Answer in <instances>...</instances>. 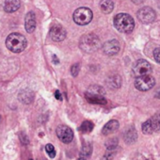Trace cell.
Segmentation results:
<instances>
[{
	"label": "cell",
	"mask_w": 160,
	"mask_h": 160,
	"mask_svg": "<svg viewBox=\"0 0 160 160\" xmlns=\"http://www.w3.org/2000/svg\"><path fill=\"white\" fill-rule=\"evenodd\" d=\"M6 46L12 53H20L27 48L28 42L24 35L20 33H12L6 39Z\"/></svg>",
	"instance_id": "1"
},
{
	"label": "cell",
	"mask_w": 160,
	"mask_h": 160,
	"mask_svg": "<svg viewBox=\"0 0 160 160\" xmlns=\"http://www.w3.org/2000/svg\"><path fill=\"white\" fill-rule=\"evenodd\" d=\"M114 27L122 33H130L135 28L133 17L127 13H119L114 17Z\"/></svg>",
	"instance_id": "2"
},
{
	"label": "cell",
	"mask_w": 160,
	"mask_h": 160,
	"mask_svg": "<svg viewBox=\"0 0 160 160\" xmlns=\"http://www.w3.org/2000/svg\"><path fill=\"white\" fill-rule=\"evenodd\" d=\"M79 46L82 51L91 54L99 49V47L101 46V42L97 35L93 33H89L81 37L79 42Z\"/></svg>",
	"instance_id": "3"
},
{
	"label": "cell",
	"mask_w": 160,
	"mask_h": 160,
	"mask_svg": "<svg viewBox=\"0 0 160 160\" xmlns=\"http://www.w3.org/2000/svg\"><path fill=\"white\" fill-rule=\"evenodd\" d=\"M93 14L92 10H90L89 8H78L74 11L72 18L75 24L79 25V26H86L88 24H90L92 20Z\"/></svg>",
	"instance_id": "4"
},
{
	"label": "cell",
	"mask_w": 160,
	"mask_h": 160,
	"mask_svg": "<svg viewBox=\"0 0 160 160\" xmlns=\"http://www.w3.org/2000/svg\"><path fill=\"white\" fill-rule=\"evenodd\" d=\"M155 84V79L152 74H145L138 76L135 80V87L140 92H147L153 88Z\"/></svg>",
	"instance_id": "5"
},
{
	"label": "cell",
	"mask_w": 160,
	"mask_h": 160,
	"mask_svg": "<svg viewBox=\"0 0 160 160\" xmlns=\"http://www.w3.org/2000/svg\"><path fill=\"white\" fill-rule=\"evenodd\" d=\"M152 65L145 59H138L133 67V72L136 77L145 74H152Z\"/></svg>",
	"instance_id": "6"
},
{
	"label": "cell",
	"mask_w": 160,
	"mask_h": 160,
	"mask_svg": "<svg viewBox=\"0 0 160 160\" xmlns=\"http://www.w3.org/2000/svg\"><path fill=\"white\" fill-rule=\"evenodd\" d=\"M137 16L141 23L151 24L155 20L156 14H155V12L152 9H151L150 7H144L138 11Z\"/></svg>",
	"instance_id": "7"
},
{
	"label": "cell",
	"mask_w": 160,
	"mask_h": 160,
	"mask_svg": "<svg viewBox=\"0 0 160 160\" xmlns=\"http://www.w3.org/2000/svg\"><path fill=\"white\" fill-rule=\"evenodd\" d=\"M57 136L59 138V140H61V142L68 144L70 142H72V138H73V132L72 130L67 126V125H58L57 130H56Z\"/></svg>",
	"instance_id": "8"
},
{
	"label": "cell",
	"mask_w": 160,
	"mask_h": 160,
	"mask_svg": "<svg viewBox=\"0 0 160 160\" xmlns=\"http://www.w3.org/2000/svg\"><path fill=\"white\" fill-rule=\"evenodd\" d=\"M50 37L55 42H61L66 38V30L59 24H54L50 28Z\"/></svg>",
	"instance_id": "9"
},
{
	"label": "cell",
	"mask_w": 160,
	"mask_h": 160,
	"mask_svg": "<svg viewBox=\"0 0 160 160\" xmlns=\"http://www.w3.org/2000/svg\"><path fill=\"white\" fill-rule=\"evenodd\" d=\"M103 48V52L107 55V56H114L117 55L121 49V45L120 42L113 39L110 41H108L107 42L104 43V45L102 46Z\"/></svg>",
	"instance_id": "10"
},
{
	"label": "cell",
	"mask_w": 160,
	"mask_h": 160,
	"mask_svg": "<svg viewBox=\"0 0 160 160\" xmlns=\"http://www.w3.org/2000/svg\"><path fill=\"white\" fill-rule=\"evenodd\" d=\"M25 28L27 32L32 33L36 28V15L33 12L27 13L25 18Z\"/></svg>",
	"instance_id": "11"
},
{
	"label": "cell",
	"mask_w": 160,
	"mask_h": 160,
	"mask_svg": "<svg viewBox=\"0 0 160 160\" xmlns=\"http://www.w3.org/2000/svg\"><path fill=\"white\" fill-rule=\"evenodd\" d=\"M85 98L86 100L91 103V104H94V105H107V99L104 97V95L102 94H97V93H91L86 92L85 93Z\"/></svg>",
	"instance_id": "12"
},
{
	"label": "cell",
	"mask_w": 160,
	"mask_h": 160,
	"mask_svg": "<svg viewBox=\"0 0 160 160\" xmlns=\"http://www.w3.org/2000/svg\"><path fill=\"white\" fill-rule=\"evenodd\" d=\"M137 138H138V134H137V131H136L135 127L131 126V127L127 128V130L123 134V139H124L125 143L133 144V143L136 142Z\"/></svg>",
	"instance_id": "13"
},
{
	"label": "cell",
	"mask_w": 160,
	"mask_h": 160,
	"mask_svg": "<svg viewBox=\"0 0 160 160\" xmlns=\"http://www.w3.org/2000/svg\"><path fill=\"white\" fill-rule=\"evenodd\" d=\"M119 126H120V123H119V122L117 120H111L108 122H107L106 125L103 127L102 133L105 136L112 134V133L116 132L119 129Z\"/></svg>",
	"instance_id": "14"
},
{
	"label": "cell",
	"mask_w": 160,
	"mask_h": 160,
	"mask_svg": "<svg viewBox=\"0 0 160 160\" xmlns=\"http://www.w3.org/2000/svg\"><path fill=\"white\" fill-rule=\"evenodd\" d=\"M34 92L30 90H23L22 92H20L19 95H18V98L19 100L26 104V105H28V104H31L34 100Z\"/></svg>",
	"instance_id": "15"
},
{
	"label": "cell",
	"mask_w": 160,
	"mask_h": 160,
	"mask_svg": "<svg viewBox=\"0 0 160 160\" xmlns=\"http://www.w3.org/2000/svg\"><path fill=\"white\" fill-rule=\"evenodd\" d=\"M21 6L20 0H5L4 2V11L8 13L16 12Z\"/></svg>",
	"instance_id": "16"
},
{
	"label": "cell",
	"mask_w": 160,
	"mask_h": 160,
	"mask_svg": "<svg viewBox=\"0 0 160 160\" xmlns=\"http://www.w3.org/2000/svg\"><path fill=\"white\" fill-rule=\"evenodd\" d=\"M108 85L111 89H119L122 86V78L119 74L111 75L108 78Z\"/></svg>",
	"instance_id": "17"
},
{
	"label": "cell",
	"mask_w": 160,
	"mask_h": 160,
	"mask_svg": "<svg viewBox=\"0 0 160 160\" xmlns=\"http://www.w3.org/2000/svg\"><path fill=\"white\" fill-rule=\"evenodd\" d=\"M100 9L104 13L108 14L114 10V3L112 0H101Z\"/></svg>",
	"instance_id": "18"
},
{
	"label": "cell",
	"mask_w": 160,
	"mask_h": 160,
	"mask_svg": "<svg viewBox=\"0 0 160 160\" xmlns=\"http://www.w3.org/2000/svg\"><path fill=\"white\" fill-rule=\"evenodd\" d=\"M93 127H94V125H93V123H92V122H90V121H85V122H82L81 125H80L79 131H80V132H82V133H84V134H89V133H91V132L93 130Z\"/></svg>",
	"instance_id": "19"
},
{
	"label": "cell",
	"mask_w": 160,
	"mask_h": 160,
	"mask_svg": "<svg viewBox=\"0 0 160 160\" xmlns=\"http://www.w3.org/2000/svg\"><path fill=\"white\" fill-rule=\"evenodd\" d=\"M150 120L152 122V124L154 132L160 131V111L157 112L155 115H153Z\"/></svg>",
	"instance_id": "20"
},
{
	"label": "cell",
	"mask_w": 160,
	"mask_h": 160,
	"mask_svg": "<svg viewBox=\"0 0 160 160\" xmlns=\"http://www.w3.org/2000/svg\"><path fill=\"white\" fill-rule=\"evenodd\" d=\"M141 129H142L143 134H146V135H150V134H152V133L154 132L153 127H152V122H151L150 119L147 120V121L142 124V128H141Z\"/></svg>",
	"instance_id": "21"
},
{
	"label": "cell",
	"mask_w": 160,
	"mask_h": 160,
	"mask_svg": "<svg viewBox=\"0 0 160 160\" xmlns=\"http://www.w3.org/2000/svg\"><path fill=\"white\" fill-rule=\"evenodd\" d=\"M118 143H119L118 138H109L108 140H107L105 145H106V147H107V149L108 151H113V150H115L117 148Z\"/></svg>",
	"instance_id": "22"
},
{
	"label": "cell",
	"mask_w": 160,
	"mask_h": 160,
	"mask_svg": "<svg viewBox=\"0 0 160 160\" xmlns=\"http://www.w3.org/2000/svg\"><path fill=\"white\" fill-rule=\"evenodd\" d=\"M87 92H91V93H97V94H102V95H105V90H104L102 87H100V86H97V85L91 86Z\"/></svg>",
	"instance_id": "23"
},
{
	"label": "cell",
	"mask_w": 160,
	"mask_h": 160,
	"mask_svg": "<svg viewBox=\"0 0 160 160\" xmlns=\"http://www.w3.org/2000/svg\"><path fill=\"white\" fill-rule=\"evenodd\" d=\"M92 152V147L91 144H83L82 151L80 152L81 156H90Z\"/></svg>",
	"instance_id": "24"
},
{
	"label": "cell",
	"mask_w": 160,
	"mask_h": 160,
	"mask_svg": "<svg viewBox=\"0 0 160 160\" xmlns=\"http://www.w3.org/2000/svg\"><path fill=\"white\" fill-rule=\"evenodd\" d=\"M45 151L51 158H54L56 156V151H55V148L52 144H47L45 146Z\"/></svg>",
	"instance_id": "25"
},
{
	"label": "cell",
	"mask_w": 160,
	"mask_h": 160,
	"mask_svg": "<svg viewBox=\"0 0 160 160\" xmlns=\"http://www.w3.org/2000/svg\"><path fill=\"white\" fill-rule=\"evenodd\" d=\"M79 70H80V65H79V63L73 64V65L71 67V74H72L73 77L77 76L78 73H79Z\"/></svg>",
	"instance_id": "26"
},
{
	"label": "cell",
	"mask_w": 160,
	"mask_h": 160,
	"mask_svg": "<svg viewBox=\"0 0 160 160\" xmlns=\"http://www.w3.org/2000/svg\"><path fill=\"white\" fill-rule=\"evenodd\" d=\"M19 138H20L21 142H22L24 145H27V144H28V143H29V139H28V136H27L25 133H23V132H22V133H20Z\"/></svg>",
	"instance_id": "27"
},
{
	"label": "cell",
	"mask_w": 160,
	"mask_h": 160,
	"mask_svg": "<svg viewBox=\"0 0 160 160\" xmlns=\"http://www.w3.org/2000/svg\"><path fill=\"white\" fill-rule=\"evenodd\" d=\"M114 158V152L112 151H108L105 153V155L101 158V160H113Z\"/></svg>",
	"instance_id": "28"
},
{
	"label": "cell",
	"mask_w": 160,
	"mask_h": 160,
	"mask_svg": "<svg viewBox=\"0 0 160 160\" xmlns=\"http://www.w3.org/2000/svg\"><path fill=\"white\" fill-rule=\"evenodd\" d=\"M152 54H153V58H154L155 61L160 64V47L155 48L153 50V53Z\"/></svg>",
	"instance_id": "29"
},
{
	"label": "cell",
	"mask_w": 160,
	"mask_h": 160,
	"mask_svg": "<svg viewBox=\"0 0 160 160\" xmlns=\"http://www.w3.org/2000/svg\"><path fill=\"white\" fill-rule=\"evenodd\" d=\"M55 97H56V99H58V100H61V99H62L59 91H56V92H55Z\"/></svg>",
	"instance_id": "30"
},
{
	"label": "cell",
	"mask_w": 160,
	"mask_h": 160,
	"mask_svg": "<svg viewBox=\"0 0 160 160\" xmlns=\"http://www.w3.org/2000/svg\"><path fill=\"white\" fill-rule=\"evenodd\" d=\"M53 62H54L55 64H58V63H59L58 58H57V56H56V55H54V56H53Z\"/></svg>",
	"instance_id": "31"
},
{
	"label": "cell",
	"mask_w": 160,
	"mask_h": 160,
	"mask_svg": "<svg viewBox=\"0 0 160 160\" xmlns=\"http://www.w3.org/2000/svg\"><path fill=\"white\" fill-rule=\"evenodd\" d=\"M131 1H132L134 4H137V5H138V4H141V3L143 2V0H131Z\"/></svg>",
	"instance_id": "32"
},
{
	"label": "cell",
	"mask_w": 160,
	"mask_h": 160,
	"mask_svg": "<svg viewBox=\"0 0 160 160\" xmlns=\"http://www.w3.org/2000/svg\"><path fill=\"white\" fill-rule=\"evenodd\" d=\"M155 98H157V99H160V90L159 91H157L156 92V93H155Z\"/></svg>",
	"instance_id": "33"
},
{
	"label": "cell",
	"mask_w": 160,
	"mask_h": 160,
	"mask_svg": "<svg viewBox=\"0 0 160 160\" xmlns=\"http://www.w3.org/2000/svg\"><path fill=\"white\" fill-rule=\"evenodd\" d=\"M78 160H86V159H85V158H83V157H80Z\"/></svg>",
	"instance_id": "34"
},
{
	"label": "cell",
	"mask_w": 160,
	"mask_h": 160,
	"mask_svg": "<svg viewBox=\"0 0 160 160\" xmlns=\"http://www.w3.org/2000/svg\"><path fill=\"white\" fill-rule=\"evenodd\" d=\"M29 160H32V159H29Z\"/></svg>",
	"instance_id": "35"
}]
</instances>
